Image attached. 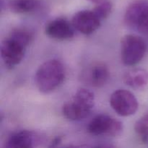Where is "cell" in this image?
<instances>
[{
	"mask_svg": "<svg viewBox=\"0 0 148 148\" xmlns=\"http://www.w3.org/2000/svg\"><path fill=\"white\" fill-rule=\"evenodd\" d=\"M88 131L92 135L116 137L122 132L123 124L111 116L100 114L90 121Z\"/></svg>",
	"mask_w": 148,
	"mask_h": 148,
	"instance_id": "cell-4",
	"label": "cell"
},
{
	"mask_svg": "<svg viewBox=\"0 0 148 148\" xmlns=\"http://www.w3.org/2000/svg\"><path fill=\"white\" fill-rule=\"evenodd\" d=\"M109 70L106 64L95 62L87 66L81 73V80L94 88H101L108 82Z\"/></svg>",
	"mask_w": 148,
	"mask_h": 148,
	"instance_id": "cell-7",
	"label": "cell"
},
{
	"mask_svg": "<svg viewBox=\"0 0 148 148\" xmlns=\"http://www.w3.org/2000/svg\"><path fill=\"white\" fill-rule=\"evenodd\" d=\"M135 29L140 33L148 36V7L140 17Z\"/></svg>",
	"mask_w": 148,
	"mask_h": 148,
	"instance_id": "cell-17",
	"label": "cell"
},
{
	"mask_svg": "<svg viewBox=\"0 0 148 148\" xmlns=\"http://www.w3.org/2000/svg\"><path fill=\"white\" fill-rule=\"evenodd\" d=\"M38 6V0H10L9 8L15 14H27L33 12Z\"/></svg>",
	"mask_w": 148,
	"mask_h": 148,
	"instance_id": "cell-13",
	"label": "cell"
},
{
	"mask_svg": "<svg viewBox=\"0 0 148 148\" xmlns=\"http://www.w3.org/2000/svg\"><path fill=\"white\" fill-rule=\"evenodd\" d=\"M61 140H61L60 137H56V138H55L54 140H53V142H52V146L56 145H58L59 143H60Z\"/></svg>",
	"mask_w": 148,
	"mask_h": 148,
	"instance_id": "cell-18",
	"label": "cell"
},
{
	"mask_svg": "<svg viewBox=\"0 0 148 148\" xmlns=\"http://www.w3.org/2000/svg\"><path fill=\"white\" fill-rule=\"evenodd\" d=\"M6 146L10 148H30L33 147V135L26 130L12 134L7 141Z\"/></svg>",
	"mask_w": 148,
	"mask_h": 148,
	"instance_id": "cell-12",
	"label": "cell"
},
{
	"mask_svg": "<svg viewBox=\"0 0 148 148\" xmlns=\"http://www.w3.org/2000/svg\"><path fill=\"white\" fill-rule=\"evenodd\" d=\"M26 46L8 36L1 44V56L4 64L9 68L18 65L24 58Z\"/></svg>",
	"mask_w": 148,
	"mask_h": 148,
	"instance_id": "cell-6",
	"label": "cell"
},
{
	"mask_svg": "<svg viewBox=\"0 0 148 148\" xmlns=\"http://www.w3.org/2000/svg\"><path fill=\"white\" fill-rule=\"evenodd\" d=\"M113 9V4L110 1H105L97 4V5L94 7L92 11L95 14L99 17L100 20L102 21L103 20L106 19L111 14Z\"/></svg>",
	"mask_w": 148,
	"mask_h": 148,
	"instance_id": "cell-16",
	"label": "cell"
},
{
	"mask_svg": "<svg viewBox=\"0 0 148 148\" xmlns=\"http://www.w3.org/2000/svg\"><path fill=\"white\" fill-rule=\"evenodd\" d=\"M74 28L84 35H90L98 30L101 20L92 10H81L74 14L72 20Z\"/></svg>",
	"mask_w": 148,
	"mask_h": 148,
	"instance_id": "cell-8",
	"label": "cell"
},
{
	"mask_svg": "<svg viewBox=\"0 0 148 148\" xmlns=\"http://www.w3.org/2000/svg\"><path fill=\"white\" fill-rule=\"evenodd\" d=\"M9 36L15 39L20 43H23L26 47L30 44L33 37V33L30 30L26 28H22V27H18V28L12 30Z\"/></svg>",
	"mask_w": 148,
	"mask_h": 148,
	"instance_id": "cell-14",
	"label": "cell"
},
{
	"mask_svg": "<svg viewBox=\"0 0 148 148\" xmlns=\"http://www.w3.org/2000/svg\"><path fill=\"white\" fill-rule=\"evenodd\" d=\"M147 44L141 37L136 35L124 36L121 40V59L127 66L137 64L144 58Z\"/></svg>",
	"mask_w": 148,
	"mask_h": 148,
	"instance_id": "cell-3",
	"label": "cell"
},
{
	"mask_svg": "<svg viewBox=\"0 0 148 148\" xmlns=\"http://www.w3.org/2000/svg\"><path fill=\"white\" fill-rule=\"evenodd\" d=\"M45 33L49 37L59 40H68L75 36L72 24L63 17L56 18L49 22L45 27Z\"/></svg>",
	"mask_w": 148,
	"mask_h": 148,
	"instance_id": "cell-9",
	"label": "cell"
},
{
	"mask_svg": "<svg viewBox=\"0 0 148 148\" xmlns=\"http://www.w3.org/2000/svg\"><path fill=\"white\" fill-rule=\"evenodd\" d=\"M148 7V2L145 0H136L127 7L124 13V23L127 26L136 28L140 17Z\"/></svg>",
	"mask_w": 148,
	"mask_h": 148,
	"instance_id": "cell-10",
	"label": "cell"
},
{
	"mask_svg": "<svg viewBox=\"0 0 148 148\" xmlns=\"http://www.w3.org/2000/svg\"><path fill=\"white\" fill-rule=\"evenodd\" d=\"M87 1H89L90 2H93V3H96V4H98L100 2H102V1H105V0H87Z\"/></svg>",
	"mask_w": 148,
	"mask_h": 148,
	"instance_id": "cell-19",
	"label": "cell"
},
{
	"mask_svg": "<svg viewBox=\"0 0 148 148\" xmlns=\"http://www.w3.org/2000/svg\"><path fill=\"white\" fill-rule=\"evenodd\" d=\"M65 78L63 64L57 59H50L39 66L35 75V82L39 91L49 93L62 85Z\"/></svg>",
	"mask_w": 148,
	"mask_h": 148,
	"instance_id": "cell-1",
	"label": "cell"
},
{
	"mask_svg": "<svg viewBox=\"0 0 148 148\" xmlns=\"http://www.w3.org/2000/svg\"><path fill=\"white\" fill-rule=\"evenodd\" d=\"M123 81L130 88L143 90L148 84V72L141 68L131 69L124 74Z\"/></svg>",
	"mask_w": 148,
	"mask_h": 148,
	"instance_id": "cell-11",
	"label": "cell"
},
{
	"mask_svg": "<svg viewBox=\"0 0 148 148\" xmlns=\"http://www.w3.org/2000/svg\"><path fill=\"white\" fill-rule=\"evenodd\" d=\"M95 105V95L90 90L80 88L75 92L72 101L62 107V114L72 121H79L86 118Z\"/></svg>",
	"mask_w": 148,
	"mask_h": 148,
	"instance_id": "cell-2",
	"label": "cell"
},
{
	"mask_svg": "<svg viewBox=\"0 0 148 148\" xmlns=\"http://www.w3.org/2000/svg\"><path fill=\"white\" fill-rule=\"evenodd\" d=\"M134 131L141 140L145 143L148 141V114L143 116L136 121Z\"/></svg>",
	"mask_w": 148,
	"mask_h": 148,
	"instance_id": "cell-15",
	"label": "cell"
},
{
	"mask_svg": "<svg viewBox=\"0 0 148 148\" xmlns=\"http://www.w3.org/2000/svg\"><path fill=\"white\" fill-rule=\"evenodd\" d=\"M110 105L121 116H130L137 112L138 101L134 94L124 89L114 91L110 97Z\"/></svg>",
	"mask_w": 148,
	"mask_h": 148,
	"instance_id": "cell-5",
	"label": "cell"
}]
</instances>
